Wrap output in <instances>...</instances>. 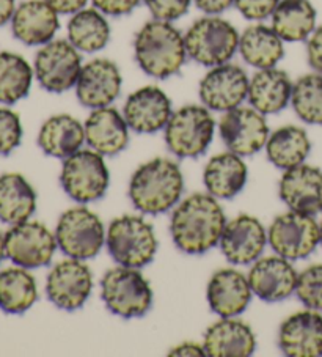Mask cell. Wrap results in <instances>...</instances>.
<instances>
[{
  "label": "cell",
  "instance_id": "obj_18",
  "mask_svg": "<svg viewBox=\"0 0 322 357\" xmlns=\"http://www.w3.org/2000/svg\"><path fill=\"white\" fill-rule=\"evenodd\" d=\"M280 197L291 211L309 216L322 213V172L305 164L286 170L280 180Z\"/></svg>",
  "mask_w": 322,
  "mask_h": 357
},
{
  "label": "cell",
  "instance_id": "obj_5",
  "mask_svg": "<svg viewBox=\"0 0 322 357\" xmlns=\"http://www.w3.org/2000/svg\"><path fill=\"white\" fill-rule=\"evenodd\" d=\"M101 294L107 309L121 318L146 315L153 305V290L137 268L110 269L101 280Z\"/></svg>",
  "mask_w": 322,
  "mask_h": 357
},
{
  "label": "cell",
  "instance_id": "obj_36",
  "mask_svg": "<svg viewBox=\"0 0 322 357\" xmlns=\"http://www.w3.org/2000/svg\"><path fill=\"white\" fill-rule=\"evenodd\" d=\"M291 104L294 112L308 125H322V75L302 76L293 85Z\"/></svg>",
  "mask_w": 322,
  "mask_h": 357
},
{
  "label": "cell",
  "instance_id": "obj_11",
  "mask_svg": "<svg viewBox=\"0 0 322 357\" xmlns=\"http://www.w3.org/2000/svg\"><path fill=\"white\" fill-rule=\"evenodd\" d=\"M57 238L45 224L36 220L11 225L5 233V257L16 266L35 269L51 263L57 249Z\"/></svg>",
  "mask_w": 322,
  "mask_h": 357
},
{
  "label": "cell",
  "instance_id": "obj_48",
  "mask_svg": "<svg viewBox=\"0 0 322 357\" xmlns=\"http://www.w3.org/2000/svg\"><path fill=\"white\" fill-rule=\"evenodd\" d=\"M319 235H321V244H322V220H321V224H319Z\"/></svg>",
  "mask_w": 322,
  "mask_h": 357
},
{
  "label": "cell",
  "instance_id": "obj_19",
  "mask_svg": "<svg viewBox=\"0 0 322 357\" xmlns=\"http://www.w3.org/2000/svg\"><path fill=\"white\" fill-rule=\"evenodd\" d=\"M268 235L258 219L243 214L228 222L222 233V254L233 264H249L263 254Z\"/></svg>",
  "mask_w": 322,
  "mask_h": 357
},
{
  "label": "cell",
  "instance_id": "obj_29",
  "mask_svg": "<svg viewBox=\"0 0 322 357\" xmlns=\"http://www.w3.org/2000/svg\"><path fill=\"white\" fill-rule=\"evenodd\" d=\"M36 209V192L21 174L0 175V220L16 225L26 222Z\"/></svg>",
  "mask_w": 322,
  "mask_h": 357
},
{
  "label": "cell",
  "instance_id": "obj_22",
  "mask_svg": "<svg viewBox=\"0 0 322 357\" xmlns=\"http://www.w3.org/2000/svg\"><path fill=\"white\" fill-rule=\"evenodd\" d=\"M60 27L59 13L46 0H27L16 7L11 30L16 40L27 46H45Z\"/></svg>",
  "mask_w": 322,
  "mask_h": 357
},
{
  "label": "cell",
  "instance_id": "obj_38",
  "mask_svg": "<svg viewBox=\"0 0 322 357\" xmlns=\"http://www.w3.org/2000/svg\"><path fill=\"white\" fill-rule=\"evenodd\" d=\"M22 125L20 115L0 107V156H7L21 145Z\"/></svg>",
  "mask_w": 322,
  "mask_h": 357
},
{
  "label": "cell",
  "instance_id": "obj_14",
  "mask_svg": "<svg viewBox=\"0 0 322 357\" xmlns=\"http://www.w3.org/2000/svg\"><path fill=\"white\" fill-rule=\"evenodd\" d=\"M222 140L228 150L239 156H252L266 146L269 128L261 112L250 107H236L225 112L219 123Z\"/></svg>",
  "mask_w": 322,
  "mask_h": 357
},
{
  "label": "cell",
  "instance_id": "obj_23",
  "mask_svg": "<svg viewBox=\"0 0 322 357\" xmlns=\"http://www.w3.org/2000/svg\"><path fill=\"white\" fill-rule=\"evenodd\" d=\"M85 140L90 149L102 156H115L128 146L129 126L114 107H99L85 121Z\"/></svg>",
  "mask_w": 322,
  "mask_h": 357
},
{
  "label": "cell",
  "instance_id": "obj_33",
  "mask_svg": "<svg viewBox=\"0 0 322 357\" xmlns=\"http://www.w3.org/2000/svg\"><path fill=\"white\" fill-rule=\"evenodd\" d=\"M312 150V142L305 129L299 126H283L269 135L266 153L269 161L278 169L289 170L303 164Z\"/></svg>",
  "mask_w": 322,
  "mask_h": 357
},
{
  "label": "cell",
  "instance_id": "obj_46",
  "mask_svg": "<svg viewBox=\"0 0 322 357\" xmlns=\"http://www.w3.org/2000/svg\"><path fill=\"white\" fill-rule=\"evenodd\" d=\"M16 10V0H0V27L11 21Z\"/></svg>",
  "mask_w": 322,
  "mask_h": 357
},
{
  "label": "cell",
  "instance_id": "obj_2",
  "mask_svg": "<svg viewBox=\"0 0 322 357\" xmlns=\"http://www.w3.org/2000/svg\"><path fill=\"white\" fill-rule=\"evenodd\" d=\"M183 188L184 180L178 164L156 158L135 170L129 183V199L139 211L156 216L176 205Z\"/></svg>",
  "mask_w": 322,
  "mask_h": 357
},
{
  "label": "cell",
  "instance_id": "obj_39",
  "mask_svg": "<svg viewBox=\"0 0 322 357\" xmlns=\"http://www.w3.org/2000/svg\"><path fill=\"white\" fill-rule=\"evenodd\" d=\"M154 20L175 21L187 13L192 0H145Z\"/></svg>",
  "mask_w": 322,
  "mask_h": 357
},
{
  "label": "cell",
  "instance_id": "obj_4",
  "mask_svg": "<svg viewBox=\"0 0 322 357\" xmlns=\"http://www.w3.org/2000/svg\"><path fill=\"white\" fill-rule=\"evenodd\" d=\"M240 35L222 17L208 16L195 21L184 36L187 55L204 66L228 63L239 49Z\"/></svg>",
  "mask_w": 322,
  "mask_h": 357
},
{
  "label": "cell",
  "instance_id": "obj_31",
  "mask_svg": "<svg viewBox=\"0 0 322 357\" xmlns=\"http://www.w3.org/2000/svg\"><path fill=\"white\" fill-rule=\"evenodd\" d=\"M239 52L250 66L258 70L274 68L283 59V40L272 27L258 24L245 29L239 38Z\"/></svg>",
  "mask_w": 322,
  "mask_h": 357
},
{
  "label": "cell",
  "instance_id": "obj_7",
  "mask_svg": "<svg viewBox=\"0 0 322 357\" xmlns=\"http://www.w3.org/2000/svg\"><path fill=\"white\" fill-rule=\"evenodd\" d=\"M215 123L208 107L184 106L171 114L165 126V142L178 158H198L214 137Z\"/></svg>",
  "mask_w": 322,
  "mask_h": 357
},
{
  "label": "cell",
  "instance_id": "obj_15",
  "mask_svg": "<svg viewBox=\"0 0 322 357\" xmlns=\"http://www.w3.org/2000/svg\"><path fill=\"white\" fill-rule=\"evenodd\" d=\"M250 81L238 65L214 66L200 82V98L204 106L217 112L239 107L249 96Z\"/></svg>",
  "mask_w": 322,
  "mask_h": 357
},
{
  "label": "cell",
  "instance_id": "obj_42",
  "mask_svg": "<svg viewBox=\"0 0 322 357\" xmlns=\"http://www.w3.org/2000/svg\"><path fill=\"white\" fill-rule=\"evenodd\" d=\"M307 57L308 63L316 73L322 75V26L314 29V32L309 35L307 45Z\"/></svg>",
  "mask_w": 322,
  "mask_h": 357
},
{
  "label": "cell",
  "instance_id": "obj_6",
  "mask_svg": "<svg viewBox=\"0 0 322 357\" xmlns=\"http://www.w3.org/2000/svg\"><path fill=\"white\" fill-rule=\"evenodd\" d=\"M107 249L121 266L139 269L153 261L158 250V239L153 227L145 219L121 216L109 227Z\"/></svg>",
  "mask_w": 322,
  "mask_h": 357
},
{
  "label": "cell",
  "instance_id": "obj_43",
  "mask_svg": "<svg viewBox=\"0 0 322 357\" xmlns=\"http://www.w3.org/2000/svg\"><path fill=\"white\" fill-rule=\"evenodd\" d=\"M59 15H74L84 10L89 0H46Z\"/></svg>",
  "mask_w": 322,
  "mask_h": 357
},
{
  "label": "cell",
  "instance_id": "obj_27",
  "mask_svg": "<svg viewBox=\"0 0 322 357\" xmlns=\"http://www.w3.org/2000/svg\"><path fill=\"white\" fill-rule=\"evenodd\" d=\"M85 142V128L71 115H54L43 123L38 134L40 149L47 156L66 159Z\"/></svg>",
  "mask_w": 322,
  "mask_h": 357
},
{
  "label": "cell",
  "instance_id": "obj_30",
  "mask_svg": "<svg viewBox=\"0 0 322 357\" xmlns=\"http://www.w3.org/2000/svg\"><path fill=\"white\" fill-rule=\"evenodd\" d=\"M272 29L283 41L309 38L316 29V10L309 0H280L272 13Z\"/></svg>",
  "mask_w": 322,
  "mask_h": 357
},
{
  "label": "cell",
  "instance_id": "obj_24",
  "mask_svg": "<svg viewBox=\"0 0 322 357\" xmlns=\"http://www.w3.org/2000/svg\"><path fill=\"white\" fill-rule=\"evenodd\" d=\"M252 293L249 279L243 273L220 269L209 280L208 303L222 318H233L249 307Z\"/></svg>",
  "mask_w": 322,
  "mask_h": 357
},
{
  "label": "cell",
  "instance_id": "obj_47",
  "mask_svg": "<svg viewBox=\"0 0 322 357\" xmlns=\"http://www.w3.org/2000/svg\"><path fill=\"white\" fill-rule=\"evenodd\" d=\"M5 257V235L0 233V263H2Z\"/></svg>",
  "mask_w": 322,
  "mask_h": 357
},
{
  "label": "cell",
  "instance_id": "obj_25",
  "mask_svg": "<svg viewBox=\"0 0 322 357\" xmlns=\"http://www.w3.org/2000/svg\"><path fill=\"white\" fill-rule=\"evenodd\" d=\"M206 356L210 357H247L256 348L255 334L243 321L224 318L210 326L203 338Z\"/></svg>",
  "mask_w": 322,
  "mask_h": 357
},
{
  "label": "cell",
  "instance_id": "obj_28",
  "mask_svg": "<svg viewBox=\"0 0 322 357\" xmlns=\"http://www.w3.org/2000/svg\"><path fill=\"white\" fill-rule=\"evenodd\" d=\"M203 180L215 199H233L245 186L247 165L236 153H222L208 162Z\"/></svg>",
  "mask_w": 322,
  "mask_h": 357
},
{
  "label": "cell",
  "instance_id": "obj_34",
  "mask_svg": "<svg viewBox=\"0 0 322 357\" xmlns=\"http://www.w3.org/2000/svg\"><path fill=\"white\" fill-rule=\"evenodd\" d=\"M68 38L82 52H98L107 46L110 26L98 8H84L74 13L68 24Z\"/></svg>",
  "mask_w": 322,
  "mask_h": 357
},
{
  "label": "cell",
  "instance_id": "obj_45",
  "mask_svg": "<svg viewBox=\"0 0 322 357\" xmlns=\"http://www.w3.org/2000/svg\"><path fill=\"white\" fill-rule=\"evenodd\" d=\"M170 356H181V357L194 356V357H198V356H206V351H204L203 344H198V343H194V342H185L183 344H179V347L173 348L170 351Z\"/></svg>",
  "mask_w": 322,
  "mask_h": 357
},
{
  "label": "cell",
  "instance_id": "obj_20",
  "mask_svg": "<svg viewBox=\"0 0 322 357\" xmlns=\"http://www.w3.org/2000/svg\"><path fill=\"white\" fill-rule=\"evenodd\" d=\"M278 347L289 357L322 356V315L305 310L291 315L278 332Z\"/></svg>",
  "mask_w": 322,
  "mask_h": 357
},
{
  "label": "cell",
  "instance_id": "obj_17",
  "mask_svg": "<svg viewBox=\"0 0 322 357\" xmlns=\"http://www.w3.org/2000/svg\"><path fill=\"white\" fill-rule=\"evenodd\" d=\"M171 116V102L164 90L154 85L141 87L128 96L125 120L140 134H154L167 126Z\"/></svg>",
  "mask_w": 322,
  "mask_h": 357
},
{
  "label": "cell",
  "instance_id": "obj_26",
  "mask_svg": "<svg viewBox=\"0 0 322 357\" xmlns=\"http://www.w3.org/2000/svg\"><path fill=\"white\" fill-rule=\"evenodd\" d=\"M293 82L289 76L277 68H266L255 73L249 85V101L253 109L263 115L278 114L291 102Z\"/></svg>",
  "mask_w": 322,
  "mask_h": 357
},
{
  "label": "cell",
  "instance_id": "obj_44",
  "mask_svg": "<svg viewBox=\"0 0 322 357\" xmlns=\"http://www.w3.org/2000/svg\"><path fill=\"white\" fill-rule=\"evenodd\" d=\"M195 5L201 11L208 15H220L224 13L234 3V0H194Z\"/></svg>",
  "mask_w": 322,
  "mask_h": 357
},
{
  "label": "cell",
  "instance_id": "obj_16",
  "mask_svg": "<svg viewBox=\"0 0 322 357\" xmlns=\"http://www.w3.org/2000/svg\"><path fill=\"white\" fill-rule=\"evenodd\" d=\"M121 75L118 66L107 59H95L82 66L76 84L80 104L90 109L107 107L120 95Z\"/></svg>",
  "mask_w": 322,
  "mask_h": 357
},
{
  "label": "cell",
  "instance_id": "obj_21",
  "mask_svg": "<svg viewBox=\"0 0 322 357\" xmlns=\"http://www.w3.org/2000/svg\"><path fill=\"white\" fill-rule=\"evenodd\" d=\"M297 277L293 264L283 257H268L253 264L249 274L252 291L266 303H278L296 291Z\"/></svg>",
  "mask_w": 322,
  "mask_h": 357
},
{
  "label": "cell",
  "instance_id": "obj_8",
  "mask_svg": "<svg viewBox=\"0 0 322 357\" xmlns=\"http://www.w3.org/2000/svg\"><path fill=\"white\" fill-rule=\"evenodd\" d=\"M109 170L102 155L95 150H79L65 159L60 183L65 192L79 203L99 200L109 188Z\"/></svg>",
  "mask_w": 322,
  "mask_h": 357
},
{
  "label": "cell",
  "instance_id": "obj_10",
  "mask_svg": "<svg viewBox=\"0 0 322 357\" xmlns=\"http://www.w3.org/2000/svg\"><path fill=\"white\" fill-rule=\"evenodd\" d=\"M82 59L70 41L55 40L43 46L35 57L36 81L51 93H63L76 87Z\"/></svg>",
  "mask_w": 322,
  "mask_h": 357
},
{
  "label": "cell",
  "instance_id": "obj_37",
  "mask_svg": "<svg viewBox=\"0 0 322 357\" xmlns=\"http://www.w3.org/2000/svg\"><path fill=\"white\" fill-rule=\"evenodd\" d=\"M296 294L308 309L322 312V264L302 271L297 277Z\"/></svg>",
  "mask_w": 322,
  "mask_h": 357
},
{
  "label": "cell",
  "instance_id": "obj_9",
  "mask_svg": "<svg viewBox=\"0 0 322 357\" xmlns=\"http://www.w3.org/2000/svg\"><path fill=\"white\" fill-rule=\"evenodd\" d=\"M57 244L63 254L76 260L96 257L104 244L101 219L86 208H72L61 214L55 230Z\"/></svg>",
  "mask_w": 322,
  "mask_h": 357
},
{
  "label": "cell",
  "instance_id": "obj_3",
  "mask_svg": "<svg viewBox=\"0 0 322 357\" xmlns=\"http://www.w3.org/2000/svg\"><path fill=\"white\" fill-rule=\"evenodd\" d=\"M135 60L148 76L167 79L181 70L187 49L181 32L169 21L146 22L135 35Z\"/></svg>",
  "mask_w": 322,
  "mask_h": 357
},
{
  "label": "cell",
  "instance_id": "obj_12",
  "mask_svg": "<svg viewBox=\"0 0 322 357\" xmlns=\"http://www.w3.org/2000/svg\"><path fill=\"white\" fill-rule=\"evenodd\" d=\"M269 243L286 260H302L313 254L321 243L319 224L309 214L289 211L272 222Z\"/></svg>",
  "mask_w": 322,
  "mask_h": 357
},
{
  "label": "cell",
  "instance_id": "obj_32",
  "mask_svg": "<svg viewBox=\"0 0 322 357\" xmlns=\"http://www.w3.org/2000/svg\"><path fill=\"white\" fill-rule=\"evenodd\" d=\"M38 299L33 275L26 268L16 266L0 271V310L8 315H22Z\"/></svg>",
  "mask_w": 322,
  "mask_h": 357
},
{
  "label": "cell",
  "instance_id": "obj_40",
  "mask_svg": "<svg viewBox=\"0 0 322 357\" xmlns=\"http://www.w3.org/2000/svg\"><path fill=\"white\" fill-rule=\"evenodd\" d=\"M280 0H234L239 13L250 21H261L272 16Z\"/></svg>",
  "mask_w": 322,
  "mask_h": 357
},
{
  "label": "cell",
  "instance_id": "obj_1",
  "mask_svg": "<svg viewBox=\"0 0 322 357\" xmlns=\"http://www.w3.org/2000/svg\"><path fill=\"white\" fill-rule=\"evenodd\" d=\"M227 225L222 206L210 194H194L171 216V238L184 254H204L220 243Z\"/></svg>",
  "mask_w": 322,
  "mask_h": 357
},
{
  "label": "cell",
  "instance_id": "obj_41",
  "mask_svg": "<svg viewBox=\"0 0 322 357\" xmlns=\"http://www.w3.org/2000/svg\"><path fill=\"white\" fill-rule=\"evenodd\" d=\"M91 2L95 5V8L104 15L123 16L131 13L140 3V0H91Z\"/></svg>",
  "mask_w": 322,
  "mask_h": 357
},
{
  "label": "cell",
  "instance_id": "obj_13",
  "mask_svg": "<svg viewBox=\"0 0 322 357\" xmlns=\"http://www.w3.org/2000/svg\"><path fill=\"white\" fill-rule=\"evenodd\" d=\"M93 288L90 268L82 260L70 258L55 264L46 280V293L59 309L74 312L89 299Z\"/></svg>",
  "mask_w": 322,
  "mask_h": 357
},
{
  "label": "cell",
  "instance_id": "obj_35",
  "mask_svg": "<svg viewBox=\"0 0 322 357\" xmlns=\"http://www.w3.org/2000/svg\"><path fill=\"white\" fill-rule=\"evenodd\" d=\"M33 68L20 54L0 52V102L16 104L29 95L33 82Z\"/></svg>",
  "mask_w": 322,
  "mask_h": 357
}]
</instances>
